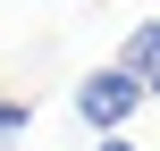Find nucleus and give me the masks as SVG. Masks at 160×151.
Wrapping results in <instances>:
<instances>
[{"label":"nucleus","mask_w":160,"mask_h":151,"mask_svg":"<svg viewBox=\"0 0 160 151\" xmlns=\"http://www.w3.org/2000/svg\"><path fill=\"white\" fill-rule=\"evenodd\" d=\"M143 101H152V84H143V76H127V67H93V76L76 84V118H84V126H101V143H110Z\"/></svg>","instance_id":"1"},{"label":"nucleus","mask_w":160,"mask_h":151,"mask_svg":"<svg viewBox=\"0 0 160 151\" xmlns=\"http://www.w3.org/2000/svg\"><path fill=\"white\" fill-rule=\"evenodd\" d=\"M118 67H127V76H143V84H160V17L127 34V50H118Z\"/></svg>","instance_id":"2"},{"label":"nucleus","mask_w":160,"mask_h":151,"mask_svg":"<svg viewBox=\"0 0 160 151\" xmlns=\"http://www.w3.org/2000/svg\"><path fill=\"white\" fill-rule=\"evenodd\" d=\"M25 126H34V101H0V143H17Z\"/></svg>","instance_id":"3"},{"label":"nucleus","mask_w":160,"mask_h":151,"mask_svg":"<svg viewBox=\"0 0 160 151\" xmlns=\"http://www.w3.org/2000/svg\"><path fill=\"white\" fill-rule=\"evenodd\" d=\"M101 151H143V143H127V134H110V143H101Z\"/></svg>","instance_id":"4"},{"label":"nucleus","mask_w":160,"mask_h":151,"mask_svg":"<svg viewBox=\"0 0 160 151\" xmlns=\"http://www.w3.org/2000/svg\"><path fill=\"white\" fill-rule=\"evenodd\" d=\"M152 92H160V84H152Z\"/></svg>","instance_id":"5"}]
</instances>
